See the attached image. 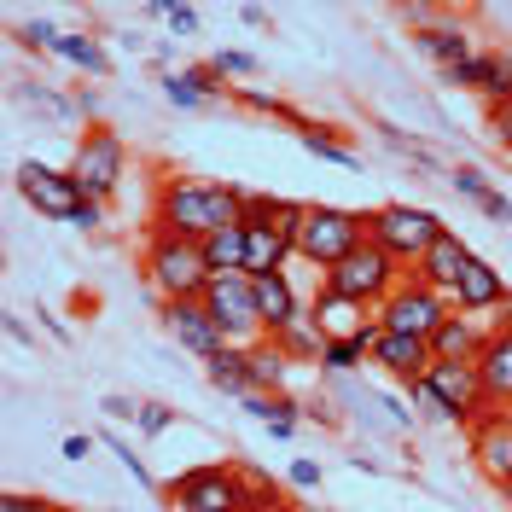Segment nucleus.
Here are the masks:
<instances>
[{"instance_id":"nucleus-25","label":"nucleus","mask_w":512,"mask_h":512,"mask_svg":"<svg viewBox=\"0 0 512 512\" xmlns=\"http://www.w3.org/2000/svg\"><path fill=\"white\" fill-rule=\"evenodd\" d=\"M204 379H210V390H222V396H233V402H245L256 384H251V361H245V350L239 344H227L222 355H210L204 361Z\"/></svg>"},{"instance_id":"nucleus-15","label":"nucleus","mask_w":512,"mask_h":512,"mask_svg":"<svg viewBox=\"0 0 512 512\" xmlns=\"http://www.w3.org/2000/svg\"><path fill=\"white\" fill-rule=\"evenodd\" d=\"M478 373H483L489 408H512V315H501V326L489 332V344L478 355Z\"/></svg>"},{"instance_id":"nucleus-38","label":"nucleus","mask_w":512,"mask_h":512,"mask_svg":"<svg viewBox=\"0 0 512 512\" xmlns=\"http://www.w3.org/2000/svg\"><path fill=\"white\" fill-rule=\"evenodd\" d=\"M448 181H454V192H460V198H472V204H478L483 192H495L489 181H483V169H472V163H460V169H454Z\"/></svg>"},{"instance_id":"nucleus-45","label":"nucleus","mask_w":512,"mask_h":512,"mask_svg":"<svg viewBox=\"0 0 512 512\" xmlns=\"http://www.w3.org/2000/svg\"><path fill=\"white\" fill-rule=\"evenodd\" d=\"M291 483H297V489H315L320 466H315V460H291Z\"/></svg>"},{"instance_id":"nucleus-32","label":"nucleus","mask_w":512,"mask_h":512,"mask_svg":"<svg viewBox=\"0 0 512 512\" xmlns=\"http://www.w3.org/2000/svg\"><path fill=\"white\" fill-rule=\"evenodd\" d=\"M512 99V53H489V76H483V105H507Z\"/></svg>"},{"instance_id":"nucleus-31","label":"nucleus","mask_w":512,"mask_h":512,"mask_svg":"<svg viewBox=\"0 0 512 512\" xmlns=\"http://www.w3.org/2000/svg\"><path fill=\"white\" fill-rule=\"evenodd\" d=\"M59 59H70L76 70H88V76H111V53L99 47L94 35H64V41H59Z\"/></svg>"},{"instance_id":"nucleus-7","label":"nucleus","mask_w":512,"mask_h":512,"mask_svg":"<svg viewBox=\"0 0 512 512\" xmlns=\"http://www.w3.org/2000/svg\"><path fill=\"white\" fill-rule=\"evenodd\" d=\"M123 169H128V152H123V134L111 123H94L82 140H76V158H70V175H76V187L82 198H94L105 204L111 192L123 187Z\"/></svg>"},{"instance_id":"nucleus-50","label":"nucleus","mask_w":512,"mask_h":512,"mask_svg":"<svg viewBox=\"0 0 512 512\" xmlns=\"http://www.w3.org/2000/svg\"><path fill=\"white\" fill-rule=\"evenodd\" d=\"M245 512H251V507H245Z\"/></svg>"},{"instance_id":"nucleus-1","label":"nucleus","mask_w":512,"mask_h":512,"mask_svg":"<svg viewBox=\"0 0 512 512\" xmlns=\"http://www.w3.org/2000/svg\"><path fill=\"white\" fill-rule=\"evenodd\" d=\"M239 216H245V187L204 181V175H169L158 187V204H152V222L169 233H192V239L233 227Z\"/></svg>"},{"instance_id":"nucleus-19","label":"nucleus","mask_w":512,"mask_h":512,"mask_svg":"<svg viewBox=\"0 0 512 512\" xmlns=\"http://www.w3.org/2000/svg\"><path fill=\"white\" fill-rule=\"evenodd\" d=\"M367 361L379 373H390V379H419L431 367V344L425 338H408V332H379V344H373Z\"/></svg>"},{"instance_id":"nucleus-3","label":"nucleus","mask_w":512,"mask_h":512,"mask_svg":"<svg viewBox=\"0 0 512 512\" xmlns=\"http://www.w3.org/2000/svg\"><path fill=\"white\" fill-rule=\"evenodd\" d=\"M256 472L245 460H222V466H192L175 483H163L158 495L169 501V512H245L251 507Z\"/></svg>"},{"instance_id":"nucleus-10","label":"nucleus","mask_w":512,"mask_h":512,"mask_svg":"<svg viewBox=\"0 0 512 512\" xmlns=\"http://www.w3.org/2000/svg\"><path fill=\"white\" fill-rule=\"evenodd\" d=\"M18 192H24V204L30 210H41L47 222H76V210L88 204L82 198V187H76V175L70 169H53V163H18Z\"/></svg>"},{"instance_id":"nucleus-13","label":"nucleus","mask_w":512,"mask_h":512,"mask_svg":"<svg viewBox=\"0 0 512 512\" xmlns=\"http://www.w3.org/2000/svg\"><path fill=\"white\" fill-rule=\"evenodd\" d=\"M158 320L169 326V338H175L187 355H198V361H210V355L227 350L222 326L210 320V309H204L198 297H187V303H158Z\"/></svg>"},{"instance_id":"nucleus-12","label":"nucleus","mask_w":512,"mask_h":512,"mask_svg":"<svg viewBox=\"0 0 512 512\" xmlns=\"http://www.w3.org/2000/svg\"><path fill=\"white\" fill-rule=\"evenodd\" d=\"M448 303L460 309V315H507V303H512V286L483 262L478 251L466 256V268H460V280H454V291H448Z\"/></svg>"},{"instance_id":"nucleus-36","label":"nucleus","mask_w":512,"mask_h":512,"mask_svg":"<svg viewBox=\"0 0 512 512\" xmlns=\"http://www.w3.org/2000/svg\"><path fill=\"white\" fill-rule=\"evenodd\" d=\"M0 512H64V507L47 501V495H30V489H6L0 495Z\"/></svg>"},{"instance_id":"nucleus-9","label":"nucleus","mask_w":512,"mask_h":512,"mask_svg":"<svg viewBox=\"0 0 512 512\" xmlns=\"http://www.w3.org/2000/svg\"><path fill=\"white\" fill-rule=\"evenodd\" d=\"M448 309H454V303H448L443 291H431L425 280L408 274V280L373 309V320H379L384 332H408V338H425V344H431V332L448 320Z\"/></svg>"},{"instance_id":"nucleus-41","label":"nucleus","mask_w":512,"mask_h":512,"mask_svg":"<svg viewBox=\"0 0 512 512\" xmlns=\"http://www.w3.org/2000/svg\"><path fill=\"white\" fill-rule=\"evenodd\" d=\"M105 443H111V454H117V460H123L128 472H134V478L146 483V489H158V483H152V472H146V466H140V454H134V448H128L123 437H111V431H105Z\"/></svg>"},{"instance_id":"nucleus-23","label":"nucleus","mask_w":512,"mask_h":512,"mask_svg":"<svg viewBox=\"0 0 512 512\" xmlns=\"http://www.w3.org/2000/svg\"><path fill=\"white\" fill-rule=\"evenodd\" d=\"M198 245H204V262H210V274H239V268H245V256H251V233H245V222H233V227H216V233H204Z\"/></svg>"},{"instance_id":"nucleus-8","label":"nucleus","mask_w":512,"mask_h":512,"mask_svg":"<svg viewBox=\"0 0 512 512\" xmlns=\"http://www.w3.org/2000/svg\"><path fill=\"white\" fill-rule=\"evenodd\" d=\"M204 309H210V320L222 326L227 344H256L262 338V315H256V280L239 268V274H210V286H204V297H198Z\"/></svg>"},{"instance_id":"nucleus-42","label":"nucleus","mask_w":512,"mask_h":512,"mask_svg":"<svg viewBox=\"0 0 512 512\" xmlns=\"http://www.w3.org/2000/svg\"><path fill=\"white\" fill-rule=\"evenodd\" d=\"M233 99H239L245 111H262V117H286V99L280 94H251V88H245V94H233Z\"/></svg>"},{"instance_id":"nucleus-22","label":"nucleus","mask_w":512,"mask_h":512,"mask_svg":"<svg viewBox=\"0 0 512 512\" xmlns=\"http://www.w3.org/2000/svg\"><path fill=\"white\" fill-rule=\"evenodd\" d=\"M245 233H251V256H245V274H280V268H291L297 245H291L286 233H274V222H245Z\"/></svg>"},{"instance_id":"nucleus-44","label":"nucleus","mask_w":512,"mask_h":512,"mask_svg":"<svg viewBox=\"0 0 512 512\" xmlns=\"http://www.w3.org/2000/svg\"><path fill=\"white\" fill-rule=\"evenodd\" d=\"M70 227H82V233H99V227H105V204H94V198H88V204L76 210V222H70Z\"/></svg>"},{"instance_id":"nucleus-4","label":"nucleus","mask_w":512,"mask_h":512,"mask_svg":"<svg viewBox=\"0 0 512 512\" xmlns=\"http://www.w3.org/2000/svg\"><path fill=\"white\" fill-rule=\"evenodd\" d=\"M408 280V268L402 262H390V256L367 239V245H355L344 262H332L326 274H320V291H332V297H350V303H361V309H379L390 291Z\"/></svg>"},{"instance_id":"nucleus-17","label":"nucleus","mask_w":512,"mask_h":512,"mask_svg":"<svg viewBox=\"0 0 512 512\" xmlns=\"http://www.w3.org/2000/svg\"><path fill=\"white\" fill-rule=\"evenodd\" d=\"M466 256H472V251H466V239L443 227V233L431 239V251L414 262V280H425L431 291H443V297H448V291H454V280H460V268H466Z\"/></svg>"},{"instance_id":"nucleus-39","label":"nucleus","mask_w":512,"mask_h":512,"mask_svg":"<svg viewBox=\"0 0 512 512\" xmlns=\"http://www.w3.org/2000/svg\"><path fill=\"white\" fill-rule=\"evenodd\" d=\"M146 437H163L169 425H175V408H163V402H140V419H134Z\"/></svg>"},{"instance_id":"nucleus-27","label":"nucleus","mask_w":512,"mask_h":512,"mask_svg":"<svg viewBox=\"0 0 512 512\" xmlns=\"http://www.w3.org/2000/svg\"><path fill=\"white\" fill-rule=\"evenodd\" d=\"M274 344L291 355V367H297V361L320 367V350H326V338H320V326H315V315H309V309L291 320V326H280V332H274Z\"/></svg>"},{"instance_id":"nucleus-30","label":"nucleus","mask_w":512,"mask_h":512,"mask_svg":"<svg viewBox=\"0 0 512 512\" xmlns=\"http://www.w3.org/2000/svg\"><path fill=\"white\" fill-rule=\"evenodd\" d=\"M396 390H402V396L419 408V419H431V425H466V419L454 414V408H448V402L425 379H396Z\"/></svg>"},{"instance_id":"nucleus-29","label":"nucleus","mask_w":512,"mask_h":512,"mask_svg":"<svg viewBox=\"0 0 512 512\" xmlns=\"http://www.w3.org/2000/svg\"><path fill=\"white\" fill-rule=\"evenodd\" d=\"M297 140L315 152V158H326V163H344V169H361V158H355L350 146L338 140V128H326V123H303L297 128Z\"/></svg>"},{"instance_id":"nucleus-18","label":"nucleus","mask_w":512,"mask_h":512,"mask_svg":"<svg viewBox=\"0 0 512 512\" xmlns=\"http://www.w3.org/2000/svg\"><path fill=\"white\" fill-rule=\"evenodd\" d=\"M256 280V315H262V338H274L280 326L303 315V303H297V286H291V274H251Z\"/></svg>"},{"instance_id":"nucleus-5","label":"nucleus","mask_w":512,"mask_h":512,"mask_svg":"<svg viewBox=\"0 0 512 512\" xmlns=\"http://www.w3.org/2000/svg\"><path fill=\"white\" fill-rule=\"evenodd\" d=\"M355 245H367V210H344V204H309L303 227H297V256L309 268H332L344 262Z\"/></svg>"},{"instance_id":"nucleus-37","label":"nucleus","mask_w":512,"mask_h":512,"mask_svg":"<svg viewBox=\"0 0 512 512\" xmlns=\"http://www.w3.org/2000/svg\"><path fill=\"white\" fill-rule=\"evenodd\" d=\"M483 123H489V140L512 158V99H507V105H489V117H483Z\"/></svg>"},{"instance_id":"nucleus-28","label":"nucleus","mask_w":512,"mask_h":512,"mask_svg":"<svg viewBox=\"0 0 512 512\" xmlns=\"http://www.w3.org/2000/svg\"><path fill=\"white\" fill-rule=\"evenodd\" d=\"M245 408L268 419V431H274V437H291V431H297V414H303V402H297V396H286V390H280V396H262V390H251V396H245Z\"/></svg>"},{"instance_id":"nucleus-43","label":"nucleus","mask_w":512,"mask_h":512,"mask_svg":"<svg viewBox=\"0 0 512 512\" xmlns=\"http://www.w3.org/2000/svg\"><path fill=\"white\" fill-rule=\"evenodd\" d=\"M478 210L489 216V222H512V198H501V192H483Z\"/></svg>"},{"instance_id":"nucleus-26","label":"nucleus","mask_w":512,"mask_h":512,"mask_svg":"<svg viewBox=\"0 0 512 512\" xmlns=\"http://www.w3.org/2000/svg\"><path fill=\"white\" fill-rule=\"evenodd\" d=\"M245 361H251V384L262 390V396H280V390H286L291 355L280 350L274 338H256V344H245Z\"/></svg>"},{"instance_id":"nucleus-2","label":"nucleus","mask_w":512,"mask_h":512,"mask_svg":"<svg viewBox=\"0 0 512 512\" xmlns=\"http://www.w3.org/2000/svg\"><path fill=\"white\" fill-rule=\"evenodd\" d=\"M146 280H152V291H158V303L204 297V286H210L204 245H198L192 233H169V227L152 222V239H146Z\"/></svg>"},{"instance_id":"nucleus-16","label":"nucleus","mask_w":512,"mask_h":512,"mask_svg":"<svg viewBox=\"0 0 512 512\" xmlns=\"http://www.w3.org/2000/svg\"><path fill=\"white\" fill-rule=\"evenodd\" d=\"M489 332H495V326H483L478 315L448 309V320L431 332V361H478L483 344H489Z\"/></svg>"},{"instance_id":"nucleus-34","label":"nucleus","mask_w":512,"mask_h":512,"mask_svg":"<svg viewBox=\"0 0 512 512\" xmlns=\"http://www.w3.org/2000/svg\"><path fill=\"white\" fill-rule=\"evenodd\" d=\"M483 76H489V53H472L466 64L443 70V82H448V88H472V94H483Z\"/></svg>"},{"instance_id":"nucleus-49","label":"nucleus","mask_w":512,"mask_h":512,"mask_svg":"<svg viewBox=\"0 0 512 512\" xmlns=\"http://www.w3.org/2000/svg\"><path fill=\"white\" fill-rule=\"evenodd\" d=\"M495 495H501V507L512 512V483H501V489H495Z\"/></svg>"},{"instance_id":"nucleus-20","label":"nucleus","mask_w":512,"mask_h":512,"mask_svg":"<svg viewBox=\"0 0 512 512\" xmlns=\"http://www.w3.org/2000/svg\"><path fill=\"white\" fill-rule=\"evenodd\" d=\"M309 315H315L320 338H355V332L373 320V309H361V303H350V297H332V291H315Z\"/></svg>"},{"instance_id":"nucleus-14","label":"nucleus","mask_w":512,"mask_h":512,"mask_svg":"<svg viewBox=\"0 0 512 512\" xmlns=\"http://www.w3.org/2000/svg\"><path fill=\"white\" fill-rule=\"evenodd\" d=\"M419 379L431 384V390H437V396H443L448 408H454V414L466 419V425H472V419H478L483 408H489V396H483V373H478V361H431V367H425Z\"/></svg>"},{"instance_id":"nucleus-51","label":"nucleus","mask_w":512,"mask_h":512,"mask_svg":"<svg viewBox=\"0 0 512 512\" xmlns=\"http://www.w3.org/2000/svg\"><path fill=\"white\" fill-rule=\"evenodd\" d=\"M64 512H70V507H64Z\"/></svg>"},{"instance_id":"nucleus-48","label":"nucleus","mask_w":512,"mask_h":512,"mask_svg":"<svg viewBox=\"0 0 512 512\" xmlns=\"http://www.w3.org/2000/svg\"><path fill=\"white\" fill-rule=\"evenodd\" d=\"M88 454H94L88 437H64V460H88Z\"/></svg>"},{"instance_id":"nucleus-40","label":"nucleus","mask_w":512,"mask_h":512,"mask_svg":"<svg viewBox=\"0 0 512 512\" xmlns=\"http://www.w3.org/2000/svg\"><path fill=\"white\" fill-rule=\"evenodd\" d=\"M210 70L227 82V76H251L256 59H251V53H239V47H227V53H216V59H210Z\"/></svg>"},{"instance_id":"nucleus-47","label":"nucleus","mask_w":512,"mask_h":512,"mask_svg":"<svg viewBox=\"0 0 512 512\" xmlns=\"http://www.w3.org/2000/svg\"><path fill=\"white\" fill-rule=\"evenodd\" d=\"M99 408H105L111 419H140V402H128V396H105Z\"/></svg>"},{"instance_id":"nucleus-6","label":"nucleus","mask_w":512,"mask_h":512,"mask_svg":"<svg viewBox=\"0 0 512 512\" xmlns=\"http://www.w3.org/2000/svg\"><path fill=\"white\" fill-rule=\"evenodd\" d=\"M437 233H443V216H431V210H419V204H379V210H367V239H373L390 262H402L408 274H414L419 256L431 251Z\"/></svg>"},{"instance_id":"nucleus-33","label":"nucleus","mask_w":512,"mask_h":512,"mask_svg":"<svg viewBox=\"0 0 512 512\" xmlns=\"http://www.w3.org/2000/svg\"><path fill=\"white\" fill-rule=\"evenodd\" d=\"M361 361H367V350L355 338H326V350H320V367L326 373H355Z\"/></svg>"},{"instance_id":"nucleus-21","label":"nucleus","mask_w":512,"mask_h":512,"mask_svg":"<svg viewBox=\"0 0 512 512\" xmlns=\"http://www.w3.org/2000/svg\"><path fill=\"white\" fill-rule=\"evenodd\" d=\"M163 94L175 99V105H187V111H198V105H210L216 94H227V88L210 64H187V70H163Z\"/></svg>"},{"instance_id":"nucleus-46","label":"nucleus","mask_w":512,"mask_h":512,"mask_svg":"<svg viewBox=\"0 0 512 512\" xmlns=\"http://www.w3.org/2000/svg\"><path fill=\"white\" fill-rule=\"evenodd\" d=\"M169 24H175V35H198V12L192 6H169Z\"/></svg>"},{"instance_id":"nucleus-11","label":"nucleus","mask_w":512,"mask_h":512,"mask_svg":"<svg viewBox=\"0 0 512 512\" xmlns=\"http://www.w3.org/2000/svg\"><path fill=\"white\" fill-rule=\"evenodd\" d=\"M466 443H472V466H478L495 489L512 483V408H483V414L466 425Z\"/></svg>"},{"instance_id":"nucleus-24","label":"nucleus","mask_w":512,"mask_h":512,"mask_svg":"<svg viewBox=\"0 0 512 512\" xmlns=\"http://www.w3.org/2000/svg\"><path fill=\"white\" fill-rule=\"evenodd\" d=\"M414 41L425 59H437L443 70H454V64H466L478 47L466 41V30H454V24H414Z\"/></svg>"},{"instance_id":"nucleus-35","label":"nucleus","mask_w":512,"mask_h":512,"mask_svg":"<svg viewBox=\"0 0 512 512\" xmlns=\"http://www.w3.org/2000/svg\"><path fill=\"white\" fill-rule=\"evenodd\" d=\"M18 41H24V47H35V53H59L64 30H53V24H41V18H30V24H18Z\"/></svg>"}]
</instances>
